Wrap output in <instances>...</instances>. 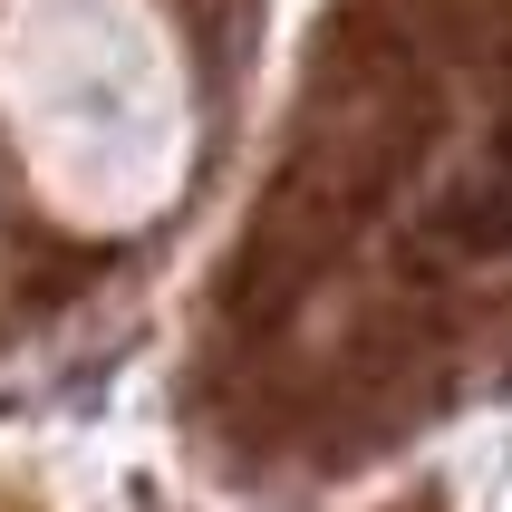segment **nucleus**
I'll return each mask as SVG.
<instances>
[{"label":"nucleus","instance_id":"2","mask_svg":"<svg viewBox=\"0 0 512 512\" xmlns=\"http://www.w3.org/2000/svg\"><path fill=\"white\" fill-rule=\"evenodd\" d=\"M503 165H512V126H503Z\"/></svg>","mask_w":512,"mask_h":512},{"label":"nucleus","instance_id":"1","mask_svg":"<svg viewBox=\"0 0 512 512\" xmlns=\"http://www.w3.org/2000/svg\"><path fill=\"white\" fill-rule=\"evenodd\" d=\"M455 242L464 252H512V174L503 184H474V194L455 203Z\"/></svg>","mask_w":512,"mask_h":512}]
</instances>
